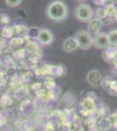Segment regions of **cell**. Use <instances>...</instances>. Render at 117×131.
Returning a JSON list of instances; mask_svg holds the SVG:
<instances>
[{
	"instance_id": "1",
	"label": "cell",
	"mask_w": 117,
	"mask_h": 131,
	"mask_svg": "<svg viewBox=\"0 0 117 131\" xmlns=\"http://www.w3.org/2000/svg\"><path fill=\"white\" fill-rule=\"evenodd\" d=\"M46 14L50 19L59 22L67 18L68 15L67 5L61 0H55L49 4L46 8Z\"/></svg>"
},
{
	"instance_id": "14",
	"label": "cell",
	"mask_w": 117,
	"mask_h": 131,
	"mask_svg": "<svg viewBox=\"0 0 117 131\" xmlns=\"http://www.w3.org/2000/svg\"><path fill=\"white\" fill-rule=\"evenodd\" d=\"M39 28H37V27H31L29 28L28 31V34L29 36H31V38H36L37 39L38 36H39Z\"/></svg>"
},
{
	"instance_id": "6",
	"label": "cell",
	"mask_w": 117,
	"mask_h": 131,
	"mask_svg": "<svg viewBox=\"0 0 117 131\" xmlns=\"http://www.w3.org/2000/svg\"><path fill=\"white\" fill-rule=\"evenodd\" d=\"M102 79V75H101V72L98 70H91L88 72V75H87V81L88 82L89 85L93 86H97L100 85Z\"/></svg>"
},
{
	"instance_id": "17",
	"label": "cell",
	"mask_w": 117,
	"mask_h": 131,
	"mask_svg": "<svg viewBox=\"0 0 117 131\" xmlns=\"http://www.w3.org/2000/svg\"><path fill=\"white\" fill-rule=\"evenodd\" d=\"M114 19H115V21L117 22V13H116V15H115V18H114Z\"/></svg>"
},
{
	"instance_id": "15",
	"label": "cell",
	"mask_w": 117,
	"mask_h": 131,
	"mask_svg": "<svg viewBox=\"0 0 117 131\" xmlns=\"http://www.w3.org/2000/svg\"><path fill=\"white\" fill-rule=\"evenodd\" d=\"M0 19H1L2 23H5V24H7L10 21V18L7 14H1L0 15Z\"/></svg>"
},
{
	"instance_id": "9",
	"label": "cell",
	"mask_w": 117,
	"mask_h": 131,
	"mask_svg": "<svg viewBox=\"0 0 117 131\" xmlns=\"http://www.w3.org/2000/svg\"><path fill=\"white\" fill-rule=\"evenodd\" d=\"M105 10H106V15L110 18H115V15L117 13V8L114 4H110L107 6H105Z\"/></svg>"
},
{
	"instance_id": "2",
	"label": "cell",
	"mask_w": 117,
	"mask_h": 131,
	"mask_svg": "<svg viewBox=\"0 0 117 131\" xmlns=\"http://www.w3.org/2000/svg\"><path fill=\"white\" fill-rule=\"evenodd\" d=\"M74 15L79 21L87 23L93 19V12L91 6L86 5V4H80L74 10Z\"/></svg>"
},
{
	"instance_id": "4",
	"label": "cell",
	"mask_w": 117,
	"mask_h": 131,
	"mask_svg": "<svg viewBox=\"0 0 117 131\" xmlns=\"http://www.w3.org/2000/svg\"><path fill=\"white\" fill-rule=\"evenodd\" d=\"M93 45L98 49H103V48H107L109 46V42H108V34L104 32H98L97 34L94 35L93 38Z\"/></svg>"
},
{
	"instance_id": "11",
	"label": "cell",
	"mask_w": 117,
	"mask_h": 131,
	"mask_svg": "<svg viewBox=\"0 0 117 131\" xmlns=\"http://www.w3.org/2000/svg\"><path fill=\"white\" fill-rule=\"evenodd\" d=\"M15 31H16L17 34L19 35H26L28 34L29 28L27 26H25L24 25H18L15 26Z\"/></svg>"
},
{
	"instance_id": "13",
	"label": "cell",
	"mask_w": 117,
	"mask_h": 131,
	"mask_svg": "<svg viewBox=\"0 0 117 131\" xmlns=\"http://www.w3.org/2000/svg\"><path fill=\"white\" fill-rule=\"evenodd\" d=\"M22 1L23 0H5V4L8 7L14 8V7H18L22 3Z\"/></svg>"
},
{
	"instance_id": "16",
	"label": "cell",
	"mask_w": 117,
	"mask_h": 131,
	"mask_svg": "<svg viewBox=\"0 0 117 131\" xmlns=\"http://www.w3.org/2000/svg\"><path fill=\"white\" fill-rule=\"evenodd\" d=\"M100 2H101V5H103L105 6L110 5V4H114L113 3V0H100Z\"/></svg>"
},
{
	"instance_id": "10",
	"label": "cell",
	"mask_w": 117,
	"mask_h": 131,
	"mask_svg": "<svg viewBox=\"0 0 117 131\" xmlns=\"http://www.w3.org/2000/svg\"><path fill=\"white\" fill-rule=\"evenodd\" d=\"M108 42L110 46H117V30H113L108 34Z\"/></svg>"
},
{
	"instance_id": "8",
	"label": "cell",
	"mask_w": 117,
	"mask_h": 131,
	"mask_svg": "<svg viewBox=\"0 0 117 131\" xmlns=\"http://www.w3.org/2000/svg\"><path fill=\"white\" fill-rule=\"evenodd\" d=\"M79 47L77 41L73 37H70L66 39V40L63 43V50L66 52H72L75 51Z\"/></svg>"
},
{
	"instance_id": "3",
	"label": "cell",
	"mask_w": 117,
	"mask_h": 131,
	"mask_svg": "<svg viewBox=\"0 0 117 131\" xmlns=\"http://www.w3.org/2000/svg\"><path fill=\"white\" fill-rule=\"evenodd\" d=\"M74 39L77 41L78 46L82 50H88L93 46V37L88 31H78Z\"/></svg>"
},
{
	"instance_id": "12",
	"label": "cell",
	"mask_w": 117,
	"mask_h": 131,
	"mask_svg": "<svg viewBox=\"0 0 117 131\" xmlns=\"http://www.w3.org/2000/svg\"><path fill=\"white\" fill-rule=\"evenodd\" d=\"M95 15H96L97 18H100V19H103L104 18H106V10L105 8L103 7H99L97 8L96 10H95Z\"/></svg>"
},
{
	"instance_id": "7",
	"label": "cell",
	"mask_w": 117,
	"mask_h": 131,
	"mask_svg": "<svg viewBox=\"0 0 117 131\" xmlns=\"http://www.w3.org/2000/svg\"><path fill=\"white\" fill-rule=\"evenodd\" d=\"M102 20L100 19V18H93L88 22V31L90 34H97L98 32H100L101 27H102Z\"/></svg>"
},
{
	"instance_id": "5",
	"label": "cell",
	"mask_w": 117,
	"mask_h": 131,
	"mask_svg": "<svg viewBox=\"0 0 117 131\" xmlns=\"http://www.w3.org/2000/svg\"><path fill=\"white\" fill-rule=\"evenodd\" d=\"M37 39L42 45H51L52 43V41H54V34L48 29H40Z\"/></svg>"
}]
</instances>
